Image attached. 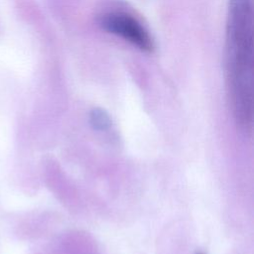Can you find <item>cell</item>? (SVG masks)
Segmentation results:
<instances>
[{"mask_svg": "<svg viewBox=\"0 0 254 254\" xmlns=\"http://www.w3.org/2000/svg\"><path fill=\"white\" fill-rule=\"evenodd\" d=\"M253 2L229 0L225 37V78L236 123L250 130L253 117Z\"/></svg>", "mask_w": 254, "mask_h": 254, "instance_id": "1", "label": "cell"}, {"mask_svg": "<svg viewBox=\"0 0 254 254\" xmlns=\"http://www.w3.org/2000/svg\"><path fill=\"white\" fill-rule=\"evenodd\" d=\"M100 27L107 33L120 37L142 52L152 53L154 41L141 22L125 12H109L99 19Z\"/></svg>", "mask_w": 254, "mask_h": 254, "instance_id": "2", "label": "cell"}, {"mask_svg": "<svg viewBox=\"0 0 254 254\" xmlns=\"http://www.w3.org/2000/svg\"><path fill=\"white\" fill-rule=\"evenodd\" d=\"M91 122L97 129H105L110 125V120L107 114L101 109H94L91 113Z\"/></svg>", "mask_w": 254, "mask_h": 254, "instance_id": "3", "label": "cell"}, {"mask_svg": "<svg viewBox=\"0 0 254 254\" xmlns=\"http://www.w3.org/2000/svg\"><path fill=\"white\" fill-rule=\"evenodd\" d=\"M197 254H203V253H197Z\"/></svg>", "mask_w": 254, "mask_h": 254, "instance_id": "4", "label": "cell"}]
</instances>
